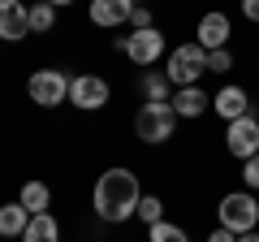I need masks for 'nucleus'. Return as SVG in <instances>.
I'll return each instance as SVG.
<instances>
[{
  "instance_id": "nucleus-1",
  "label": "nucleus",
  "mask_w": 259,
  "mask_h": 242,
  "mask_svg": "<svg viewBox=\"0 0 259 242\" xmlns=\"http://www.w3.org/2000/svg\"><path fill=\"white\" fill-rule=\"evenodd\" d=\"M139 199H143V186H139V177L130 173V169H104L95 190H91L95 216L108 221V225H121L130 216H139Z\"/></svg>"
},
{
  "instance_id": "nucleus-2",
  "label": "nucleus",
  "mask_w": 259,
  "mask_h": 242,
  "mask_svg": "<svg viewBox=\"0 0 259 242\" xmlns=\"http://www.w3.org/2000/svg\"><path fill=\"white\" fill-rule=\"evenodd\" d=\"M177 130V112L173 104H143L139 117H134V134H139L143 143H151V147H160V143H168Z\"/></svg>"
},
{
  "instance_id": "nucleus-3",
  "label": "nucleus",
  "mask_w": 259,
  "mask_h": 242,
  "mask_svg": "<svg viewBox=\"0 0 259 242\" xmlns=\"http://www.w3.org/2000/svg\"><path fill=\"white\" fill-rule=\"evenodd\" d=\"M168 83L173 87H199V78L207 74V52L199 44H182L168 52V65H164Z\"/></svg>"
},
{
  "instance_id": "nucleus-4",
  "label": "nucleus",
  "mask_w": 259,
  "mask_h": 242,
  "mask_svg": "<svg viewBox=\"0 0 259 242\" xmlns=\"http://www.w3.org/2000/svg\"><path fill=\"white\" fill-rule=\"evenodd\" d=\"M216 216H221L225 229L250 233V229L259 225V199L250 195V190H229V195L221 199V208H216Z\"/></svg>"
},
{
  "instance_id": "nucleus-5",
  "label": "nucleus",
  "mask_w": 259,
  "mask_h": 242,
  "mask_svg": "<svg viewBox=\"0 0 259 242\" xmlns=\"http://www.w3.org/2000/svg\"><path fill=\"white\" fill-rule=\"evenodd\" d=\"M117 52H125L139 69H151L164 56V35L160 26H147V30H130V35H117Z\"/></svg>"
},
{
  "instance_id": "nucleus-6",
  "label": "nucleus",
  "mask_w": 259,
  "mask_h": 242,
  "mask_svg": "<svg viewBox=\"0 0 259 242\" xmlns=\"http://www.w3.org/2000/svg\"><path fill=\"white\" fill-rule=\"evenodd\" d=\"M26 95L39 108H56V104L69 100V78H65L61 69H35V74L26 78Z\"/></svg>"
},
{
  "instance_id": "nucleus-7",
  "label": "nucleus",
  "mask_w": 259,
  "mask_h": 242,
  "mask_svg": "<svg viewBox=\"0 0 259 242\" xmlns=\"http://www.w3.org/2000/svg\"><path fill=\"white\" fill-rule=\"evenodd\" d=\"M225 147H229V156H238V160L259 156V117H255V112L229 121V130H225Z\"/></svg>"
},
{
  "instance_id": "nucleus-8",
  "label": "nucleus",
  "mask_w": 259,
  "mask_h": 242,
  "mask_svg": "<svg viewBox=\"0 0 259 242\" xmlns=\"http://www.w3.org/2000/svg\"><path fill=\"white\" fill-rule=\"evenodd\" d=\"M69 104L82 108V112L104 108V104H108V83H104L100 74H78V78H69Z\"/></svg>"
},
{
  "instance_id": "nucleus-9",
  "label": "nucleus",
  "mask_w": 259,
  "mask_h": 242,
  "mask_svg": "<svg viewBox=\"0 0 259 242\" xmlns=\"http://www.w3.org/2000/svg\"><path fill=\"white\" fill-rule=\"evenodd\" d=\"M229 35H233V22H229V13L212 9V13H203V18H199L194 44L203 48V52H216V48H229Z\"/></svg>"
},
{
  "instance_id": "nucleus-10",
  "label": "nucleus",
  "mask_w": 259,
  "mask_h": 242,
  "mask_svg": "<svg viewBox=\"0 0 259 242\" xmlns=\"http://www.w3.org/2000/svg\"><path fill=\"white\" fill-rule=\"evenodd\" d=\"M26 35H30V9L22 0H0V39L18 44Z\"/></svg>"
},
{
  "instance_id": "nucleus-11",
  "label": "nucleus",
  "mask_w": 259,
  "mask_h": 242,
  "mask_svg": "<svg viewBox=\"0 0 259 242\" xmlns=\"http://www.w3.org/2000/svg\"><path fill=\"white\" fill-rule=\"evenodd\" d=\"M250 91L246 87H238V83H229V87H221V91L212 95V108H216V117H225V121H238V117H246L250 112Z\"/></svg>"
},
{
  "instance_id": "nucleus-12",
  "label": "nucleus",
  "mask_w": 259,
  "mask_h": 242,
  "mask_svg": "<svg viewBox=\"0 0 259 242\" xmlns=\"http://www.w3.org/2000/svg\"><path fill=\"white\" fill-rule=\"evenodd\" d=\"M168 104H173L177 121H182V117H186V121H194V117H203V112L212 108V95H207L203 87H177Z\"/></svg>"
},
{
  "instance_id": "nucleus-13",
  "label": "nucleus",
  "mask_w": 259,
  "mask_h": 242,
  "mask_svg": "<svg viewBox=\"0 0 259 242\" xmlns=\"http://www.w3.org/2000/svg\"><path fill=\"white\" fill-rule=\"evenodd\" d=\"M130 9H134V0H91V22L104 30H117L130 22Z\"/></svg>"
},
{
  "instance_id": "nucleus-14",
  "label": "nucleus",
  "mask_w": 259,
  "mask_h": 242,
  "mask_svg": "<svg viewBox=\"0 0 259 242\" xmlns=\"http://www.w3.org/2000/svg\"><path fill=\"white\" fill-rule=\"evenodd\" d=\"M22 242H61V225H56V216H52V212L30 216V225H26V233H22Z\"/></svg>"
},
{
  "instance_id": "nucleus-15",
  "label": "nucleus",
  "mask_w": 259,
  "mask_h": 242,
  "mask_svg": "<svg viewBox=\"0 0 259 242\" xmlns=\"http://www.w3.org/2000/svg\"><path fill=\"white\" fill-rule=\"evenodd\" d=\"M30 225V212L22 204H5L0 208V238H22Z\"/></svg>"
},
{
  "instance_id": "nucleus-16",
  "label": "nucleus",
  "mask_w": 259,
  "mask_h": 242,
  "mask_svg": "<svg viewBox=\"0 0 259 242\" xmlns=\"http://www.w3.org/2000/svg\"><path fill=\"white\" fill-rule=\"evenodd\" d=\"M18 204L26 208L30 216L48 212V204H52V190H48V182H26V186H22V199H18Z\"/></svg>"
},
{
  "instance_id": "nucleus-17",
  "label": "nucleus",
  "mask_w": 259,
  "mask_h": 242,
  "mask_svg": "<svg viewBox=\"0 0 259 242\" xmlns=\"http://www.w3.org/2000/svg\"><path fill=\"white\" fill-rule=\"evenodd\" d=\"M173 91H177V87L168 83V74H151V69L143 74V95H147V104H168Z\"/></svg>"
},
{
  "instance_id": "nucleus-18",
  "label": "nucleus",
  "mask_w": 259,
  "mask_h": 242,
  "mask_svg": "<svg viewBox=\"0 0 259 242\" xmlns=\"http://www.w3.org/2000/svg\"><path fill=\"white\" fill-rule=\"evenodd\" d=\"M52 26H56V5H48V0L30 5V35H48Z\"/></svg>"
},
{
  "instance_id": "nucleus-19",
  "label": "nucleus",
  "mask_w": 259,
  "mask_h": 242,
  "mask_svg": "<svg viewBox=\"0 0 259 242\" xmlns=\"http://www.w3.org/2000/svg\"><path fill=\"white\" fill-rule=\"evenodd\" d=\"M139 221L147 225V229L164 221V204H160V195H143V199H139Z\"/></svg>"
},
{
  "instance_id": "nucleus-20",
  "label": "nucleus",
  "mask_w": 259,
  "mask_h": 242,
  "mask_svg": "<svg viewBox=\"0 0 259 242\" xmlns=\"http://www.w3.org/2000/svg\"><path fill=\"white\" fill-rule=\"evenodd\" d=\"M147 242H190V238H186V229H182V225L160 221V225H151V229H147Z\"/></svg>"
},
{
  "instance_id": "nucleus-21",
  "label": "nucleus",
  "mask_w": 259,
  "mask_h": 242,
  "mask_svg": "<svg viewBox=\"0 0 259 242\" xmlns=\"http://www.w3.org/2000/svg\"><path fill=\"white\" fill-rule=\"evenodd\" d=\"M229 69H233V52H229V48L207 52V74H229Z\"/></svg>"
},
{
  "instance_id": "nucleus-22",
  "label": "nucleus",
  "mask_w": 259,
  "mask_h": 242,
  "mask_svg": "<svg viewBox=\"0 0 259 242\" xmlns=\"http://www.w3.org/2000/svg\"><path fill=\"white\" fill-rule=\"evenodd\" d=\"M125 26H130V30H147V26H156V22H151V9H147V5H134Z\"/></svg>"
},
{
  "instance_id": "nucleus-23",
  "label": "nucleus",
  "mask_w": 259,
  "mask_h": 242,
  "mask_svg": "<svg viewBox=\"0 0 259 242\" xmlns=\"http://www.w3.org/2000/svg\"><path fill=\"white\" fill-rule=\"evenodd\" d=\"M242 182H246V190H259V156L242 160Z\"/></svg>"
},
{
  "instance_id": "nucleus-24",
  "label": "nucleus",
  "mask_w": 259,
  "mask_h": 242,
  "mask_svg": "<svg viewBox=\"0 0 259 242\" xmlns=\"http://www.w3.org/2000/svg\"><path fill=\"white\" fill-rule=\"evenodd\" d=\"M207 242H238V233H233V229H225V225H216V229L207 233Z\"/></svg>"
},
{
  "instance_id": "nucleus-25",
  "label": "nucleus",
  "mask_w": 259,
  "mask_h": 242,
  "mask_svg": "<svg viewBox=\"0 0 259 242\" xmlns=\"http://www.w3.org/2000/svg\"><path fill=\"white\" fill-rule=\"evenodd\" d=\"M242 18H246V22H259V0H242Z\"/></svg>"
},
{
  "instance_id": "nucleus-26",
  "label": "nucleus",
  "mask_w": 259,
  "mask_h": 242,
  "mask_svg": "<svg viewBox=\"0 0 259 242\" xmlns=\"http://www.w3.org/2000/svg\"><path fill=\"white\" fill-rule=\"evenodd\" d=\"M238 242H259V229H250V233H238Z\"/></svg>"
},
{
  "instance_id": "nucleus-27",
  "label": "nucleus",
  "mask_w": 259,
  "mask_h": 242,
  "mask_svg": "<svg viewBox=\"0 0 259 242\" xmlns=\"http://www.w3.org/2000/svg\"><path fill=\"white\" fill-rule=\"evenodd\" d=\"M48 5H56V9H61V5H74V0H48Z\"/></svg>"
},
{
  "instance_id": "nucleus-28",
  "label": "nucleus",
  "mask_w": 259,
  "mask_h": 242,
  "mask_svg": "<svg viewBox=\"0 0 259 242\" xmlns=\"http://www.w3.org/2000/svg\"><path fill=\"white\" fill-rule=\"evenodd\" d=\"M134 5H147V0H134Z\"/></svg>"
}]
</instances>
